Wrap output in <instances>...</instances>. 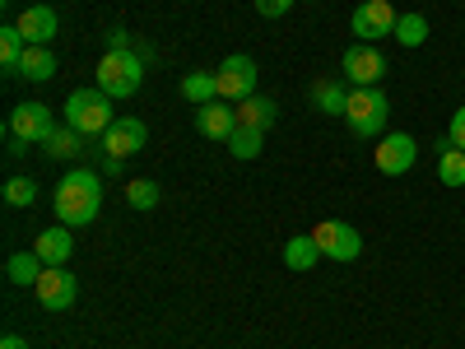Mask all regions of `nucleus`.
Masks as SVG:
<instances>
[{
	"mask_svg": "<svg viewBox=\"0 0 465 349\" xmlns=\"http://www.w3.org/2000/svg\"><path fill=\"white\" fill-rule=\"evenodd\" d=\"M196 131L205 140H228L238 131V103H201L196 107Z\"/></svg>",
	"mask_w": 465,
	"mask_h": 349,
	"instance_id": "4468645a",
	"label": "nucleus"
},
{
	"mask_svg": "<svg viewBox=\"0 0 465 349\" xmlns=\"http://www.w3.org/2000/svg\"><path fill=\"white\" fill-rule=\"evenodd\" d=\"M43 256L37 252H15L10 261H5V275H10V284H19V289H33L37 280H43Z\"/></svg>",
	"mask_w": 465,
	"mask_h": 349,
	"instance_id": "6ab92c4d",
	"label": "nucleus"
},
{
	"mask_svg": "<svg viewBox=\"0 0 465 349\" xmlns=\"http://www.w3.org/2000/svg\"><path fill=\"white\" fill-rule=\"evenodd\" d=\"M177 89H182V98H186V103H196V107L219 98V80H214V70H186Z\"/></svg>",
	"mask_w": 465,
	"mask_h": 349,
	"instance_id": "f3484780",
	"label": "nucleus"
},
{
	"mask_svg": "<svg viewBox=\"0 0 465 349\" xmlns=\"http://www.w3.org/2000/svg\"><path fill=\"white\" fill-rule=\"evenodd\" d=\"M312 107L326 112V116H344V107H349V89L335 85V80H322V85H312Z\"/></svg>",
	"mask_w": 465,
	"mask_h": 349,
	"instance_id": "4be33fe9",
	"label": "nucleus"
},
{
	"mask_svg": "<svg viewBox=\"0 0 465 349\" xmlns=\"http://www.w3.org/2000/svg\"><path fill=\"white\" fill-rule=\"evenodd\" d=\"M144 80V56L140 52H103L98 61V89L107 98H131Z\"/></svg>",
	"mask_w": 465,
	"mask_h": 349,
	"instance_id": "20e7f679",
	"label": "nucleus"
},
{
	"mask_svg": "<svg viewBox=\"0 0 465 349\" xmlns=\"http://www.w3.org/2000/svg\"><path fill=\"white\" fill-rule=\"evenodd\" d=\"M107 52H135L131 47V33L126 28H107Z\"/></svg>",
	"mask_w": 465,
	"mask_h": 349,
	"instance_id": "7c9ffc66",
	"label": "nucleus"
},
{
	"mask_svg": "<svg viewBox=\"0 0 465 349\" xmlns=\"http://www.w3.org/2000/svg\"><path fill=\"white\" fill-rule=\"evenodd\" d=\"M214 80H219V98L223 103H242V98L256 94V61L247 52H232V56L219 61Z\"/></svg>",
	"mask_w": 465,
	"mask_h": 349,
	"instance_id": "39448f33",
	"label": "nucleus"
},
{
	"mask_svg": "<svg viewBox=\"0 0 465 349\" xmlns=\"http://www.w3.org/2000/svg\"><path fill=\"white\" fill-rule=\"evenodd\" d=\"M52 131H56V122H52V107H47V103H19V107L10 112V135H15V140L43 145Z\"/></svg>",
	"mask_w": 465,
	"mask_h": 349,
	"instance_id": "9d476101",
	"label": "nucleus"
},
{
	"mask_svg": "<svg viewBox=\"0 0 465 349\" xmlns=\"http://www.w3.org/2000/svg\"><path fill=\"white\" fill-rule=\"evenodd\" d=\"M447 145L465 149V107H456V112H451V126H447Z\"/></svg>",
	"mask_w": 465,
	"mask_h": 349,
	"instance_id": "c85d7f7f",
	"label": "nucleus"
},
{
	"mask_svg": "<svg viewBox=\"0 0 465 349\" xmlns=\"http://www.w3.org/2000/svg\"><path fill=\"white\" fill-rule=\"evenodd\" d=\"M228 154H232V159H256V154L265 149V131H252V126H238V131H232L228 140Z\"/></svg>",
	"mask_w": 465,
	"mask_h": 349,
	"instance_id": "393cba45",
	"label": "nucleus"
},
{
	"mask_svg": "<svg viewBox=\"0 0 465 349\" xmlns=\"http://www.w3.org/2000/svg\"><path fill=\"white\" fill-rule=\"evenodd\" d=\"M98 210H103V182H98V173L74 168V173H65V177L56 182V219H61L65 228L94 224Z\"/></svg>",
	"mask_w": 465,
	"mask_h": 349,
	"instance_id": "f257e3e1",
	"label": "nucleus"
},
{
	"mask_svg": "<svg viewBox=\"0 0 465 349\" xmlns=\"http://www.w3.org/2000/svg\"><path fill=\"white\" fill-rule=\"evenodd\" d=\"M372 159H377V168H381L386 177H401V173H410V168L419 164V140L405 135V131H391V135L377 140Z\"/></svg>",
	"mask_w": 465,
	"mask_h": 349,
	"instance_id": "6e6552de",
	"label": "nucleus"
},
{
	"mask_svg": "<svg viewBox=\"0 0 465 349\" xmlns=\"http://www.w3.org/2000/svg\"><path fill=\"white\" fill-rule=\"evenodd\" d=\"M322 261V247H317V238L312 233H298V238H289V247H284V265L289 270H298V275H307Z\"/></svg>",
	"mask_w": 465,
	"mask_h": 349,
	"instance_id": "a211bd4d",
	"label": "nucleus"
},
{
	"mask_svg": "<svg viewBox=\"0 0 465 349\" xmlns=\"http://www.w3.org/2000/svg\"><path fill=\"white\" fill-rule=\"evenodd\" d=\"M33 294H37V303H43L47 313H65V307L74 303V294H80V284H74V275L65 265H47L43 280L33 284Z\"/></svg>",
	"mask_w": 465,
	"mask_h": 349,
	"instance_id": "f8f14e48",
	"label": "nucleus"
},
{
	"mask_svg": "<svg viewBox=\"0 0 465 349\" xmlns=\"http://www.w3.org/2000/svg\"><path fill=\"white\" fill-rule=\"evenodd\" d=\"M0 349H28V340H24V335H15V331H10V335H5V340H0Z\"/></svg>",
	"mask_w": 465,
	"mask_h": 349,
	"instance_id": "2f4dec72",
	"label": "nucleus"
},
{
	"mask_svg": "<svg viewBox=\"0 0 465 349\" xmlns=\"http://www.w3.org/2000/svg\"><path fill=\"white\" fill-rule=\"evenodd\" d=\"M126 201H131L135 210H153V205H159V182H149V177H135V182L126 186Z\"/></svg>",
	"mask_w": 465,
	"mask_h": 349,
	"instance_id": "bb28decb",
	"label": "nucleus"
},
{
	"mask_svg": "<svg viewBox=\"0 0 465 349\" xmlns=\"http://www.w3.org/2000/svg\"><path fill=\"white\" fill-rule=\"evenodd\" d=\"M80 149H84V135L74 131V126H56V131L43 140V154H47V159H74Z\"/></svg>",
	"mask_w": 465,
	"mask_h": 349,
	"instance_id": "412c9836",
	"label": "nucleus"
},
{
	"mask_svg": "<svg viewBox=\"0 0 465 349\" xmlns=\"http://www.w3.org/2000/svg\"><path fill=\"white\" fill-rule=\"evenodd\" d=\"M33 252L43 256V265H65V261L74 256V238H70V228H65V224L43 228V233H37V243H33Z\"/></svg>",
	"mask_w": 465,
	"mask_h": 349,
	"instance_id": "2eb2a0df",
	"label": "nucleus"
},
{
	"mask_svg": "<svg viewBox=\"0 0 465 349\" xmlns=\"http://www.w3.org/2000/svg\"><path fill=\"white\" fill-rule=\"evenodd\" d=\"M438 182L442 186H465V149H456V145H442V154H438Z\"/></svg>",
	"mask_w": 465,
	"mask_h": 349,
	"instance_id": "5701e85b",
	"label": "nucleus"
},
{
	"mask_svg": "<svg viewBox=\"0 0 465 349\" xmlns=\"http://www.w3.org/2000/svg\"><path fill=\"white\" fill-rule=\"evenodd\" d=\"M396 10H391V0H363V5L354 10V37L359 43H377V37H386V33H396Z\"/></svg>",
	"mask_w": 465,
	"mask_h": 349,
	"instance_id": "9b49d317",
	"label": "nucleus"
},
{
	"mask_svg": "<svg viewBox=\"0 0 465 349\" xmlns=\"http://www.w3.org/2000/svg\"><path fill=\"white\" fill-rule=\"evenodd\" d=\"M289 5H293V0H256V15L280 19V15H289Z\"/></svg>",
	"mask_w": 465,
	"mask_h": 349,
	"instance_id": "c756f323",
	"label": "nucleus"
},
{
	"mask_svg": "<svg viewBox=\"0 0 465 349\" xmlns=\"http://www.w3.org/2000/svg\"><path fill=\"white\" fill-rule=\"evenodd\" d=\"M340 65H344V80L354 85V89H372L381 75H386V56L377 52V43H354V47L344 52Z\"/></svg>",
	"mask_w": 465,
	"mask_h": 349,
	"instance_id": "0eeeda50",
	"label": "nucleus"
},
{
	"mask_svg": "<svg viewBox=\"0 0 465 349\" xmlns=\"http://www.w3.org/2000/svg\"><path fill=\"white\" fill-rule=\"evenodd\" d=\"M275 116H280V103H275V98H265V94H252V98L238 103V126L270 131V126H275Z\"/></svg>",
	"mask_w": 465,
	"mask_h": 349,
	"instance_id": "dca6fc26",
	"label": "nucleus"
},
{
	"mask_svg": "<svg viewBox=\"0 0 465 349\" xmlns=\"http://www.w3.org/2000/svg\"><path fill=\"white\" fill-rule=\"evenodd\" d=\"M24 52H28V43H24V33H19L15 24H10V28H0V61H5L10 70H19Z\"/></svg>",
	"mask_w": 465,
	"mask_h": 349,
	"instance_id": "a878e982",
	"label": "nucleus"
},
{
	"mask_svg": "<svg viewBox=\"0 0 465 349\" xmlns=\"http://www.w3.org/2000/svg\"><path fill=\"white\" fill-rule=\"evenodd\" d=\"M391 37H396L401 47H423V43H429V19H423L419 10H410V15L396 19V33Z\"/></svg>",
	"mask_w": 465,
	"mask_h": 349,
	"instance_id": "b1692460",
	"label": "nucleus"
},
{
	"mask_svg": "<svg viewBox=\"0 0 465 349\" xmlns=\"http://www.w3.org/2000/svg\"><path fill=\"white\" fill-rule=\"evenodd\" d=\"M149 145V126L140 122V116H116V122L103 131V154H112V159H131V154H140Z\"/></svg>",
	"mask_w": 465,
	"mask_h": 349,
	"instance_id": "1a4fd4ad",
	"label": "nucleus"
},
{
	"mask_svg": "<svg viewBox=\"0 0 465 349\" xmlns=\"http://www.w3.org/2000/svg\"><path fill=\"white\" fill-rule=\"evenodd\" d=\"M33 201H37V182H33V177H10V182H5V205L24 210V205H33Z\"/></svg>",
	"mask_w": 465,
	"mask_h": 349,
	"instance_id": "cd10ccee",
	"label": "nucleus"
},
{
	"mask_svg": "<svg viewBox=\"0 0 465 349\" xmlns=\"http://www.w3.org/2000/svg\"><path fill=\"white\" fill-rule=\"evenodd\" d=\"M15 28L24 33V43H28V47H47L52 37L61 33V19H56L52 5H28V10L15 19Z\"/></svg>",
	"mask_w": 465,
	"mask_h": 349,
	"instance_id": "ddd939ff",
	"label": "nucleus"
},
{
	"mask_svg": "<svg viewBox=\"0 0 465 349\" xmlns=\"http://www.w3.org/2000/svg\"><path fill=\"white\" fill-rule=\"evenodd\" d=\"M312 238H317V247H322L326 261H354V256L363 252V233L349 224V219H326V224H317Z\"/></svg>",
	"mask_w": 465,
	"mask_h": 349,
	"instance_id": "423d86ee",
	"label": "nucleus"
},
{
	"mask_svg": "<svg viewBox=\"0 0 465 349\" xmlns=\"http://www.w3.org/2000/svg\"><path fill=\"white\" fill-rule=\"evenodd\" d=\"M386 116H391V103L386 94L372 85V89H349V107H344V122L359 140H377L386 131Z\"/></svg>",
	"mask_w": 465,
	"mask_h": 349,
	"instance_id": "f03ea898",
	"label": "nucleus"
},
{
	"mask_svg": "<svg viewBox=\"0 0 465 349\" xmlns=\"http://www.w3.org/2000/svg\"><path fill=\"white\" fill-rule=\"evenodd\" d=\"M19 75H24L28 85H47L52 75H56V56H52V47H28L24 61H19Z\"/></svg>",
	"mask_w": 465,
	"mask_h": 349,
	"instance_id": "aec40b11",
	"label": "nucleus"
},
{
	"mask_svg": "<svg viewBox=\"0 0 465 349\" xmlns=\"http://www.w3.org/2000/svg\"><path fill=\"white\" fill-rule=\"evenodd\" d=\"M116 122L112 116V98L94 85V89H74L65 98V126H74L80 135H103Z\"/></svg>",
	"mask_w": 465,
	"mask_h": 349,
	"instance_id": "7ed1b4c3",
	"label": "nucleus"
}]
</instances>
